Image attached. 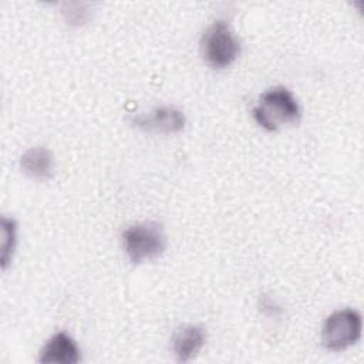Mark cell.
Masks as SVG:
<instances>
[{"mask_svg":"<svg viewBox=\"0 0 364 364\" xmlns=\"http://www.w3.org/2000/svg\"><path fill=\"white\" fill-rule=\"evenodd\" d=\"M255 121L266 131L274 132L286 125L297 124L301 117V108L296 95L283 85H274L266 90L253 107Z\"/></svg>","mask_w":364,"mask_h":364,"instance_id":"1","label":"cell"},{"mask_svg":"<svg viewBox=\"0 0 364 364\" xmlns=\"http://www.w3.org/2000/svg\"><path fill=\"white\" fill-rule=\"evenodd\" d=\"M199 46L203 60L213 70L230 67L242 50L239 37L225 18H218L205 28Z\"/></svg>","mask_w":364,"mask_h":364,"instance_id":"2","label":"cell"},{"mask_svg":"<svg viewBox=\"0 0 364 364\" xmlns=\"http://www.w3.org/2000/svg\"><path fill=\"white\" fill-rule=\"evenodd\" d=\"M127 257L134 264L159 257L166 249V235L161 223L149 220L127 226L121 233Z\"/></svg>","mask_w":364,"mask_h":364,"instance_id":"3","label":"cell"},{"mask_svg":"<svg viewBox=\"0 0 364 364\" xmlns=\"http://www.w3.org/2000/svg\"><path fill=\"white\" fill-rule=\"evenodd\" d=\"M363 317L358 310L344 307L333 311L323 323L320 340L328 351H343L361 338Z\"/></svg>","mask_w":364,"mask_h":364,"instance_id":"4","label":"cell"},{"mask_svg":"<svg viewBox=\"0 0 364 364\" xmlns=\"http://www.w3.org/2000/svg\"><path fill=\"white\" fill-rule=\"evenodd\" d=\"M131 124L151 134H178L186 125V117L182 109L172 105L155 107L148 112L135 114Z\"/></svg>","mask_w":364,"mask_h":364,"instance_id":"5","label":"cell"},{"mask_svg":"<svg viewBox=\"0 0 364 364\" xmlns=\"http://www.w3.org/2000/svg\"><path fill=\"white\" fill-rule=\"evenodd\" d=\"M81 361V348L67 331H57L43 344L38 363L43 364H77Z\"/></svg>","mask_w":364,"mask_h":364,"instance_id":"6","label":"cell"},{"mask_svg":"<svg viewBox=\"0 0 364 364\" xmlns=\"http://www.w3.org/2000/svg\"><path fill=\"white\" fill-rule=\"evenodd\" d=\"M206 343V331L196 324L179 327L172 336V353L179 363L193 360Z\"/></svg>","mask_w":364,"mask_h":364,"instance_id":"7","label":"cell"},{"mask_svg":"<svg viewBox=\"0 0 364 364\" xmlns=\"http://www.w3.org/2000/svg\"><path fill=\"white\" fill-rule=\"evenodd\" d=\"M20 168L31 179L48 181L54 175V156L46 146H31L20 156Z\"/></svg>","mask_w":364,"mask_h":364,"instance_id":"8","label":"cell"},{"mask_svg":"<svg viewBox=\"0 0 364 364\" xmlns=\"http://www.w3.org/2000/svg\"><path fill=\"white\" fill-rule=\"evenodd\" d=\"M17 243V222L13 218H1V267L6 270L13 259Z\"/></svg>","mask_w":364,"mask_h":364,"instance_id":"9","label":"cell"},{"mask_svg":"<svg viewBox=\"0 0 364 364\" xmlns=\"http://www.w3.org/2000/svg\"><path fill=\"white\" fill-rule=\"evenodd\" d=\"M262 309H263L264 311L269 310L270 314H274V311L279 310V307L274 304V301L270 300V299H267V297H264V300H263V303H262Z\"/></svg>","mask_w":364,"mask_h":364,"instance_id":"10","label":"cell"}]
</instances>
